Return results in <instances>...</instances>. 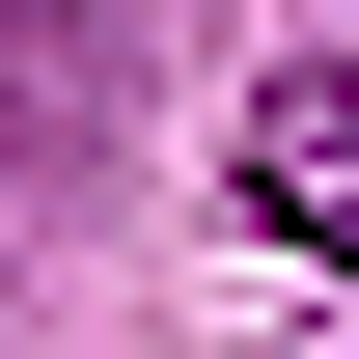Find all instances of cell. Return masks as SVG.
Instances as JSON below:
<instances>
[{"label":"cell","instance_id":"1","mask_svg":"<svg viewBox=\"0 0 359 359\" xmlns=\"http://www.w3.org/2000/svg\"><path fill=\"white\" fill-rule=\"evenodd\" d=\"M222 194H249L276 249H359V55H276L249 138H222Z\"/></svg>","mask_w":359,"mask_h":359},{"label":"cell","instance_id":"2","mask_svg":"<svg viewBox=\"0 0 359 359\" xmlns=\"http://www.w3.org/2000/svg\"><path fill=\"white\" fill-rule=\"evenodd\" d=\"M0 28H28V0H0Z\"/></svg>","mask_w":359,"mask_h":359}]
</instances>
